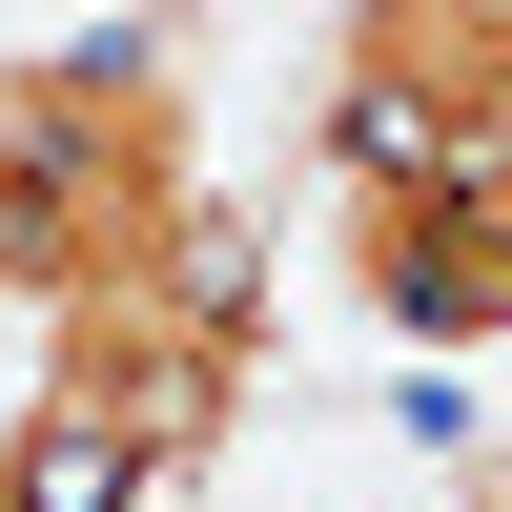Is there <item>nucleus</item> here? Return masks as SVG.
<instances>
[{
	"mask_svg": "<svg viewBox=\"0 0 512 512\" xmlns=\"http://www.w3.org/2000/svg\"><path fill=\"white\" fill-rule=\"evenodd\" d=\"M472 512H512V492H472Z\"/></svg>",
	"mask_w": 512,
	"mask_h": 512,
	"instance_id": "f257e3e1",
	"label": "nucleus"
}]
</instances>
